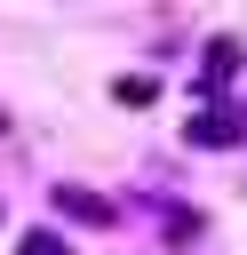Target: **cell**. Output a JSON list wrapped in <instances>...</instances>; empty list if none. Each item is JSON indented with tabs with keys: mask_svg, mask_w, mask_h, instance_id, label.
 Wrapping results in <instances>:
<instances>
[{
	"mask_svg": "<svg viewBox=\"0 0 247 255\" xmlns=\"http://www.w3.org/2000/svg\"><path fill=\"white\" fill-rule=\"evenodd\" d=\"M239 135H247V120H231V112H199V120H191V143H215V151H223V143H239Z\"/></svg>",
	"mask_w": 247,
	"mask_h": 255,
	"instance_id": "obj_1",
	"label": "cell"
},
{
	"mask_svg": "<svg viewBox=\"0 0 247 255\" xmlns=\"http://www.w3.org/2000/svg\"><path fill=\"white\" fill-rule=\"evenodd\" d=\"M56 207H64V215H80V223H112V207H104L96 191H56Z\"/></svg>",
	"mask_w": 247,
	"mask_h": 255,
	"instance_id": "obj_2",
	"label": "cell"
},
{
	"mask_svg": "<svg viewBox=\"0 0 247 255\" xmlns=\"http://www.w3.org/2000/svg\"><path fill=\"white\" fill-rule=\"evenodd\" d=\"M24 255H72V247H64V239H48V231H32V239H24Z\"/></svg>",
	"mask_w": 247,
	"mask_h": 255,
	"instance_id": "obj_3",
	"label": "cell"
}]
</instances>
